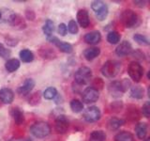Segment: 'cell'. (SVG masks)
<instances>
[{"label":"cell","instance_id":"obj_1","mask_svg":"<svg viewBox=\"0 0 150 141\" xmlns=\"http://www.w3.org/2000/svg\"><path fill=\"white\" fill-rule=\"evenodd\" d=\"M129 85V81H128L127 79L123 80V81H114L110 83L109 87H108V90L112 97L119 98L128 89Z\"/></svg>","mask_w":150,"mask_h":141},{"label":"cell","instance_id":"obj_2","mask_svg":"<svg viewBox=\"0 0 150 141\" xmlns=\"http://www.w3.org/2000/svg\"><path fill=\"white\" fill-rule=\"evenodd\" d=\"M30 132L37 138H44L50 135L51 127L45 121H38L30 127Z\"/></svg>","mask_w":150,"mask_h":141},{"label":"cell","instance_id":"obj_3","mask_svg":"<svg viewBox=\"0 0 150 141\" xmlns=\"http://www.w3.org/2000/svg\"><path fill=\"white\" fill-rule=\"evenodd\" d=\"M120 21L126 27L131 28L137 26L139 17L132 9H125L120 15Z\"/></svg>","mask_w":150,"mask_h":141},{"label":"cell","instance_id":"obj_4","mask_svg":"<svg viewBox=\"0 0 150 141\" xmlns=\"http://www.w3.org/2000/svg\"><path fill=\"white\" fill-rule=\"evenodd\" d=\"M92 77V72L88 67H81L79 68L74 74L75 83L79 86H83L87 84Z\"/></svg>","mask_w":150,"mask_h":141},{"label":"cell","instance_id":"obj_5","mask_svg":"<svg viewBox=\"0 0 150 141\" xmlns=\"http://www.w3.org/2000/svg\"><path fill=\"white\" fill-rule=\"evenodd\" d=\"M120 70V64L115 60H108L101 68V73L107 78H112L118 73Z\"/></svg>","mask_w":150,"mask_h":141},{"label":"cell","instance_id":"obj_6","mask_svg":"<svg viewBox=\"0 0 150 141\" xmlns=\"http://www.w3.org/2000/svg\"><path fill=\"white\" fill-rule=\"evenodd\" d=\"M128 73L129 74V77L133 80L134 82H140L144 75V68L142 67L137 61H132L128 69Z\"/></svg>","mask_w":150,"mask_h":141},{"label":"cell","instance_id":"obj_7","mask_svg":"<svg viewBox=\"0 0 150 141\" xmlns=\"http://www.w3.org/2000/svg\"><path fill=\"white\" fill-rule=\"evenodd\" d=\"M91 8L96 13V16L100 21H103L108 15V7L102 1L92 2Z\"/></svg>","mask_w":150,"mask_h":141},{"label":"cell","instance_id":"obj_8","mask_svg":"<svg viewBox=\"0 0 150 141\" xmlns=\"http://www.w3.org/2000/svg\"><path fill=\"white\" fill-rule=\"evenodd\" d=\"M98 97H100L98 90H97L96 88H94L92 87H89V88H86L82 94L83 101L86 103H95L98 100Z\"/></svg>","mask_w":150,"mask_h":141},{"label":"cell","instance_id":"obj_9","mask_svg":"<svg viewBox=\"0 0 150 141\" xmlns=\"http://www.w3.org/2000/svg\"><path fill=\"white\" fill-rule=\"evenodd\" d=\"M83 119L88 122H94L100 119V110L97 106H90L83 113Z\"/></svg>","mask_w":150,"mask_h":141},{"label":"cell","instance_id":"obj_10","mask_svg":"<svg viewBox=\"0 0 150 141\" xmlns=\"http://www.w3.org/2000/svg\"><path fill=\"white\" fill-rule=\"evenodd\" d=\"M47 40H48L49 41H51L52 43H54L57 48L62 51L63 53H67V54H69L72 52V46L71 44L68 43V42H64L62 41H59L56 37H49L47 38Z\"/></svg>","mask_w":150,"mask_h":141},{"label":"cell","instance_id":"obj_11","mask_svg":"<svg viewBox=\"0 0 150 141\" xmlns=\"http://www.w3.org/2000/svg\"><path fill=\"white\" fill-rule=\"evenodd\" d=\"M54 127H55V131L58 134H65L69 129V121L66 119V117L62 115L58 116L57 119L55 120Z\"/></svg>","mask_w":150,"mask_h":141},{"label":"cell","instance_id":"obj_12","mask_svg":"<svg viewBox=\"0 0 150 141\" xmlns=\"http://www.w3.org/2000/svg\"><path fill=\"white\" fill-rule=\"evenodd\" d=\"M131 51H132V46H131L130 42L128 41H124L116 47L115 53L119 56H125L129 55L131 53Z\"/></svg>","mask_w":150,"mask_h":141},{"label":"cell","instance_id":"obj_13","mask_svg":"<svg viewBox=\"0 0 150 141\" xmlns=\"http://www.w3.org/2000/svg\"><path fill=\"white\" fill-rule=\"evenodd\" d=\"M35 87V81L31 78H27L25 79V81L23 82L22 86H20L17 89V92L20 94V95H26V94L29 93L33 88Z\"/></svg>","mask_w":150,"mask_h":141},{"label":"cell","instance_id":"obj_14","mask_svg":"<svg viewBox=\"0 0 150 141\" xmlns=\"http://www.w3.org/2000/svg\"><path fill=\"white\" fill-rule=\"evenodd\" d=\"M14 100V93L11 88H2L0 90V102L6 105L11 103Z\"/></svg>","mask_w":150,"mask_h":141},{"label":"cell","instance_id":"obj_15","mask_svg":"<svg viewBox=\"0 0 150 141\" xmlns=\"http://www.w3.org/2000/svg\"><path fill=\"white\" fill-rule=\"evenodd\" d=\"M77 21L79 25L83 28L89 26L90 20H89V14L86 9H80L77 13Z\"/></svg>","mask_w":150,"mask_h":141},{"label":"cell","instance_id":"obj_16","mask_svg":"<svg viewBox=\"0 0 150 141\" xmlns=\"http://www.w3.org/2000/svg\"><path fill=\"white\" fill-rule=\"evenodd\" d=\"M8 21L12 26L18 27V28H20V29L25 28L26 26L25 23V20L22 18V16L18 15V14H15V13H12L11 15L8 17Z\"/></svg>","mask_w":150,"mask_h":141},{"label":"cell","instance_id":"obj_17","mask_svg":"<svg viewBox=\"0 0 150 141\" xmlns=\"http://www.w3.org/2000/svg\"><path fill=\"white\" fill-rule=\"evenodd\" d=\"M101 35L98 31H91L88 32L84 36V41L88 44H97L100 41Z\"/></svg>","mask_w":150,"mask_h":141},{"label":"cell","instance_id":"obj_18","mask_svg":"<svg viewBox=\"0 0 150 141\" xmlns=\"http://www.w3.org/2000/svg\"><path fill=\"white\" fill-rule=\"evenodd\" d=\"M11 117L14 122H15L17 125H21L25 122V115H23V111L20 108H18V107L12 108L11 111Z\"/></svg>","mask_w":150,"mask_h":141},{"label":"cell","instance_id":"obj_19","mask_svg":"<svg viewBox=\"0 0 150 141\" xmlns=\"http://www.w3.org/2000/svg\"><path fill=\"white\" fill-rule=\"evenodd\" d=\"M100 54V48H97V47H91V48H87L84 50L83 52V56L86 58V60L91 61L93 59H95L98 58Z\"/></svg>","mask_w":150,"mask_h":141},{"label":"cell","instance_id":"obj_20","mask_svg":"<svg viewBox=\"0 0 150 141\" xmlns=\"http://www.w3.org/2000/svg\"><path fill=\"white\" fill-rule=\"evenodd\" d=\"M135 132L139 139H144L147 134V125L144 122H140L135 126Z\"/></svg>","mask_w":150,"mask_h":141},{"label":"cell","instance_id":"obj_21","mask_svg":"<svg viewBox=\"0 0 150 141\" xmlns=\"http://www.w3.org/2000/svg\"><path fill=\"white\" fill-rule=\"evenodd\" d=\"M20 67V61L17 58H11L8 59L6 64H5V68L8 73H14Z\"/></svg>","mask_w":150,"mask_h":141},{"label":"cell","instance_id":"obj_22","mask_svg":"<svg viewBox=\"0 0 150 141\" xmlns=\"http://www.w3.org/2000/svg\"><path fill=\"white\" fill-rule=\"evenodd\" d=\"M115 141H134V136L129 132L122 131L115 136Z\"/></svg>","mask_w":150,"mask_h":141},{"label":"cell","instance_id":"obj_23","mask_svg":"<svg viewBox=\"0 0 150 141\" xmlns=\"http://www.w3.org/2000/svg\"><path fill=\"white\" fill-rule=\"evenodd\" d=\"M19 56H20V58L23 62H25V63L31 62V61H33V59H34V55H33L32 52L28 49H23L22 51H20Z\"/></svg>","mask_w":150,"mask_h":141},{"label":"cell","instance_id":"obj_24","mask_svg":"<svg viewBox=\"0 0 150 141\" xmlns=\"http://www.w3.org/2000/svg\"><path fill=\"white\" fill-rule=\"evenodd\" d=\"M106 135L103 131H93L89 136V141H105Z\"/></svg>","mask_w":150,"mask_h":141},{"label":"cell","instance_id":"obj_25","mask_svg":"<svg viewBox=\"0 0 150 141\" xmlns=\"http://www.w3.org/2000/svg\"><path fill=\"white\" fill-rule=\"evenodd\" d=\"M124 120H122L120 119H117V118H112L108 121V128L111 131H115L120 128L121 125H123Z\"/></svg>","mask_w":150,"mask_h":141},{"label":"cell","instance_id":"obj_26","mask_svg":"<svg viewBox=\"0 0 150 141\" xmlns=\"http://www.w3.org/2000/svg\"><path fill=\"white\" fill-rule=\"evenodd\" d=\"M42 30H43V33L47 36V38H49L52 36V34H53V32L54 30V22L50 20V19H48L45 24L43 27H42Z\"/></svg>","mask_w":150,"mask_h":141},{"label":"cell","instance_id":"obj_27","mask_svg":"<svg viewBox=\"0 0 150 141\" xmlns=\"http://www.w3.org/2000/svg\"><path fill=\"white\" fill-rule=\"evenodd\" d=\"M40 55L41 56V58H55V53L54 52V50L50 48V47H42L40 50Z\"/></svg>","mask_w":150,"mask_h":141},{"label":"cell","instance_id":"obj_28","mask_svg":"<svg viewBox=\"0 0 150 141\" xmlns=\"http://www.w3.org/2000/svg\"><path fill=\"white\" fill-rule=\"evenodd\" d=\"M144 88L140 86L132 87L130 89V96L134 99H142L144 97Z\"/></svg>","mask_w":150,"mask_h":141},{"label":"cell","instance_id":"obj_29","mask_svg":"<svg viewBox=\"0 0 150 141\" xmlns=\"http://www.w3.org/2000/svg\"><path fill=\"white\" fill-rule=\"evenodd\" d=\"M56 96H57V90L54 87H50L48 88H46L43 92V97L46 100H53Z\"/></svg>","mask_w":150,"mask_h":141},{"label":"cell","instance_id":"obj_30","mask_svg":"<svg viewBox=\"0 0 150 141\" xmlns=\"http://www.w3.org/2000/svg\"><path fill=\"white\" fill-rule=\"evenodd\" d=\"M70 108H71V110L75 113H79L83 111V105L81 101L77 100V99H73L70 102Z\"/></svg>","mask_w":150,"mask_h":141},{"label":"cell","instance_id":"obj_31","mask_svg":"<svg viewBox=\"0 0 150 141\" xmlns=\"http://www.w3.org/2000/svg\"><path fill=\"white\" fill-rule=\"evenodd\" d=\"M107 41H109L111 44L118 43V41H120V34L116 31H111L109 34L107 35Z\"/></svg>","mask_w":150,"mask_h":141},{"label":"cell","instance_id":"obj_32","mask_svg":"<svg viewBox=\"0 0 150 141\" xmlns=\"http://www.w3.org/2000/svg\"><path fill=\"white\" fill-rule=\"evenodd\" d=\"M133 39L134 41L137 42V43L141 44V45H148L149 44V41L148 39L144 35H141V34H135L133 36Z\"/></svg>","mask_w":150,"mask_h":141},{"label":"cell","instance_id":"obj_33","mask_svg":"<svg viewBox=\"0 0 150 141\" xmlns=\"http://www.w3.org/2000/svg\"><path fill=\"white\" fill-rule=\"evenodd\" d=\"M40 102V92H36L34 94H32L30 96V98L28 99V103H30L32 105H39Z\"/></svg>","mask_w":150,"mask_h":141},{"label":"cell","instance_id":"obj_34","mask_svg":"<svg viewBox=\"0 0 150 141\" xmlns=\"http://www.w3.org/2000/svg\"><path fill=\"white\" fill-rule=\"evenodd\" d=\"M68 30L71 33V34H77L78 31H79V28L77 26V23L75 22L74 20H70L69 25H68Z\"/></svg>","mask_w":150,"mask_h":141},{"label":"cell","instance_id":"obj_35","mask_svg":"<svg viewBox=\"0 0 150 141\" xmlns=\"http://www.w3.org/2000/svg\"><path fill=\"white\" fill-rule=\"evenodd\" d=\"M11 52L9 49L6 48L2 43H0V56L3 58H8L11 56Z\"/></svg>","mask_w":150,"mask_h":141},{"label":"cell","instance_id":"obj_36","mask_svg":"<svg viewBox=\"0 0 150 141\" xmlns=\"http://www.w3.org/2000/svg\"><path fill=\"white\" fill-rule=\"evenodd\" d=\"M142 112H143V115L145 118H149L150 117V102H146L143 105Z\"/></svg>","mask_w":150,"mask_h":141},{"label":"cell","instance_id":"obj_37","mask_svg":"<svg viewBox=\"0 0 150 141\" xmlns=\"http://www.w3.org/2000/svg\"><path fill=\"white\" fill-rule=\"evenodd\" d=\"M94 88H96L97 90H98V89H100L103 88V81L100 79V78H96L95 80H94V82H93V87Z\"/></svg>","mask_w":150,"mask_h":141},{"label":"cell","instance_id":"obj_38","mask_svg":"<svg viewBox=\"0 0 150 141\" xmlns=\"http://www.w3.org/2000/svg\"><path fill=\"white\" fill-rule=\"evenodd\" d=\"M67 31H68V28H67V26L65 25V24H60L58 26V33L61 35V36H65L67 34Z\"/></svg>","mask_w":150,"mask_h":141},{"label":"cell","instance_id":"obj_39","mask_svg":"<svg viewBox=\"0 0 150 141\" xmlns=\"http://www.w3.org/2000/svg\"><path fill=\"white\" fill-rule=\"evenodd\" d=\"M25 15H26V18L28 19V20L33 21L35 19V13H34V11H26Z\"/></svg>","mask_w":150,"mask_h":141},{"label":"cell","instance_id":"obj_40","mask_svg":"<svg viewBox=\"0 0 150 141\" xmlns=\"http://www.w3.org/2000/svg\"><path fill=\"white\" fill-rule=\"evenodd\" d=\"M133 3H134V5H136V6L140 7V8L144 7L145 4H146V2H145V1H134Z\"/></svg>","mask_w":150,"mask_h":141},{"label":"cell","instance_id":"obj_41","mask_svg":"<svg viewBox=\"0 0 150 141\" xmlns=\"http://www.w3.org/2000/svg\"><path fill=\"white\" fill-rule=\"evenodd\" d=\"M1 18H2V12L0 11V20H1Z\"/></svg>","mask_w":150,"mask_h":141},{"label":"cell","instance_id":"obj_42","mask_svg":"<svg viewBox=\"0 0 150 141\" xmlns=\"http://www.w3.org/2000/svg\"><path fill=\"white\" fill-rule=\"evenodd\" d=\"M145 141H150V138H146V139H145Z\"/></svg>","mask_w":150,"mask_h":141},{"label":"cell","instance_id":"obj_43","mask_svg":"<svg viewBox=\"0 0 150 141\" xmlns=\"http://www.w3.org/2000/svg\"><path fill=\"white\" fill-rule=\"evenodd\" d=\"M11 141H19V140H17V139H14V140H11Z\"/></svg>","mask_w":150,"mask_h":141},{"label":"cell","instance_id":"obj_44","mask_svg":"<svg viewBox=\"0 0 150 141\" xmlns=\"http://www.w3.org/2000/svg\"><path fill=\"white\" fill-rule=\"evenodd\" d=\"M1 103H1V102H0V106H1Z\"/></svg>","mask_w":150,"mask_h":141}]
</instances>
